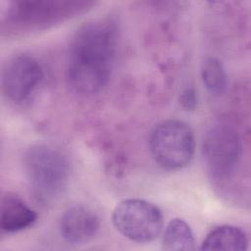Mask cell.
Listing matches in <instances>:
<instances>
[{
    "label": "cell",
    "mask_w": 251,
    "mask_h": 251,
    "mask_svg": "<svg viewBox=\"0 0 251 251\" xmlns=\"http://www.w3.org/2000/svg\"><path fill=\"white\" fill-rule=\"evenodd\" d=\"M150 150L161 168L168 171L185 168L195 151L193 131L182 121H164L151 133Z\"/></svg>",
    "instance_id": "3"
},
{
    "label": "cell",
    "mask_w": 251,
    "mask_h": 251,
    "mask_svg": "<svg viewBox=\"0 0 251 251\" xmlns=\"http://www.w3.org/2000/svg\"><path fill=\"white\" fill-rule=\"evenodd\" d=\"M24 170L34 197L48 203L59 197L67 187L70 163L55 147L36 144L24 155Z\"/></svg>",
    "instance_id": "2"
},
{
    "label": "cell",
    "mask_w": 251,
    "mask_h": 251,
    "mask_svg": "<svg viewBox=\"0 0 251 251\" xmlns=\"http://www.w3.org/2000/svg\"><path fill=\"white\" fill-rule=\"evenodd\" d=\"M44 76L41 64L32 56L14 57L3 72L2 85L5 95L14 102L25 100Z\"/></svg>",
    "instance_id": "7"
},
{
    "label": "cell",
    "mask_w": 251,
    "mask_h": 251,
    "mask_svg": "<svg viewBox=\"0 0 251 251\" xmlns=\"http://www.w3.org/2000/svg\"><path fill=\"white\" fill-rule=\"evenodd\" d=\"M116 25L98 19L78 28L71 43L67 76L71 87L80 94H94L109 81L117 41Z\"/></svg>",
    "instance_id": "1"
},
{
    "label": "cell",
    "mask_w": 251,
    "mask_h": 251,
    "mask_svg": "<svg viewBox=\"0 0 251 251\" xmlns=\"http://www.w3.org/2000/svg\"><path fill=\"white\" fill-rule=\"evenodd\" d=\"M37 221V213L17 195L7 194L1 200L0 227L8 233L30 227Z\"/></svg>",
    "instance_id": "9"
},
{
    "label": "cell",
    "mask_w": 251,
    "mask_h": 251,
    "mask_svg": "<svg viewBox=\"0 0 251 251\" xmlns=\"http://www.w3.org/2000/svg\"><path fill=\"white\" fill-rule=\"evenodd\" d=\"M202 152L212 176L224 179L233 173L239 161L241 141L231 126L218 124L205 133Z\"/></svg>",
    "instance_id": "6"
},
{
    "label": "cell",
    "mask_w": 251,
    "mask_h": 251,
    "mask_svg": "<svg viewBox=\"0 0 251 251\" xmlns=\"http://www.w3.org/2000/svg\"><path fill=\"white\" fill-rule=\"evenodd\" d=\"M202 82L210 93L222 94L226 87V74L223 63L215 57L207 58L201 66Z\"/></svg>",
    "instance_id": "12"
},
{
    "label": "cell",
    "mask_w": 251,
    "mask_h": 251,
    "mask_svg": "<svg viewBox=\"0 0 251 251\" xmlns=\"http://www.w3.org/2000/svg\"><path fill=\"white\" fill-rule=\"evenodd\" d=\"M100 223L97 215L89 208L75 205L62 215L60 233L62 237L74 245L89 242L97 234Z\"/></svg>",
    "instance_id": "8"
},
{
    "label": "cell",
    "mask_w": 251,
    "mask_h": 251,
    "mask_svg": "<svg viewBox=\"0 0 251 251\" xmlns=\"http://www.w3.org/2000/svg\"><path fill=\"white\" fill-rule=\"evenodd\" d=\"M248 238L239 227L224 225L212 229L202 242L201 250H246Z\"/></svg>",
    "instance_id": "10"
},
{
    "label": "cell",
    "mask_w": 251,
    "mask_h": 251,
    "mask_svg": "<svg viewBox=\"0 0 251 251\" xmlns=\"http://www.w3.org/2000/svg\"><path fill=\"white\" fill-rule=\"evenodd\" d=\"M112 222L123 236L136 242L152 241L163 229L160 209L141 199L121 201L113 211Z\"/></svg>",
    "instance_id": "5"
},
{
    "label": "cell",
    "mask_w": 251,
    "mask_h": 251,
    "mask_svg": "<svg viewBox=\"0 0 251 251\" xmlns=\"http://www.w3.org/2000/svg\"><path fill=\"white\" fill-rule=\"evenodd\" d=\"M195 237L189 225L182 219H173L167 225L162 248L165 250H194Z\"/></svg>",
    "instance_id": "11"
},
{
    "label": "cell",
    "mask_w": 251,
    "mask_h": 251,
    "mask_svg": "<svg viewBox=\"0 0 251 251\" xmlns=\"http://www.w3.org/2000/svg\"><path fill=\"white\" fill-rule=\"evenodd\" d=\"M181 103L186 108H192L195 105V93L190 89H186L181 94Z\"/></svg>",
    "instance_id": "13"
},
{
    "label": "cell",
    "mask_w": 251,
    "mask_h": 251,
    "mask_svg": "<svg viewBox=\"0 0 251 251\" xmlns=\"http://www.w3.org/2000/svg\"><path fill=\"white\" fill-rule=\"evenodd\" d=\"M92 4L62 0L16 1L9 5L8 24L24 29L43 28L83 12Z\"/></svg>",
    "instance_id": "4"
}]
</instances>
